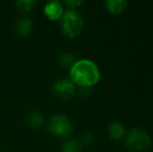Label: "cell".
<instances>
[{"instance_id": "cell-1", "label": "cell", "mask_w": 153, "mask_h": 152, "mask_svg": "<svg viewBox=\"0 0 153 152\" xmlns=\"http://www.w3.org/2000/svg\"><path fill=\"white\" fill-rule=\"evenodd\" d=\"M70 80L80 87H91L100 79L97 65L89 59H80L74 63L70 69Z\"/></svg>"}, {"instance_id": "cell-2", "label": "cell", "mask_w": 153, "mask_h": 152, "mask_svg": "<svg viewBox=\"0 0 153 152\" xmlns=\"http://www.w3.org/2000/svg\"><path fill=\"white\" fill-rule=\"evenodd\" d=\"M62 30L68 38H75L81 33L83 27V19L81 15L75 10H69L61 18Z\"/></svg>"}, {"instance_id": "cell-3", "label": "cell", "mask_w": 153, "mask_h": 152, "mask_svg": "<svg viewBox=\"0 0 153 152\" xmlns=\"http://www.w3.org/2000/svg\"><path fill=\"white\" fill-rule=\"evenodd\" d=\"M48 130L56 138L66 139L71 134L73 127L68 117L64 115H55L49 119Z\"/></svg>"}, {"instance_id": "cell-4", "label": "cell", "mask_w": 153, "mask_h": 152, "mask_svg": "<svg viewBox=\"0 0 153 152\" xmlns=\"http://www.w3.org/2000/svg\"><path fill=\"white\" fill-rule=\"evenodd\" d=\"M125 144L130 150L142 151L150 145V138L144 130L134 128L128 132Z\"/></svg>"}, {"instance_id": "cell-5", "label": "cell", "mask_w": 153, "mask_h": 152, "mask_svg": "<svg viewBox=\"0 0 153 152\" xmlns=\"http://www.w3.org/2000/svg\"><path fill=\"white\" fill-rule=\"evenodd\" d=\"M75 85L68 78L56 80L52 85V92L57 98L67 100L75 94Z\"/></svg>"}, {"instance_id": "cell-6", "label": "cell", "mask_w": 153, "mask_h": 152, "mask_svg": "<svg viewBox=\"0 0 153 152\" xmlns=\"http://www.w3.org/2000/svg\"><path fill=\"white\" fill-rule=\"evenodd\" d=\"M44 13L49 20L55 21L62 18V16L64 15V10H62V6L59 2L52 1V2H48L45 5Z\"/></svg>"}, {"instance_id": "cell-7", "label": "cell", "mask_w": 153, "mask_h": 152, "mask_svg": "<svg viewBox=\"0 0 153 152\" xmlns=\"http://www.w3.org/2000/svg\"><path fill=\"white\" fill-rule=\"evenodd\" d=\"M32 31V21L29 18H23L20 19L16 23L15 26V33L21 38L28 37Z\"/></svg>"}, {"instance_id": "cell-8", "label": "cell", "mask_w": 153, "mask_h": 152, "mask_svg": "<svg viewBox=\"0 0 153 152\" xmlns=\"http://www.w3.org/2000/svg\"><path fill=\"white\" fill-rule=\"evenodd\" d=\"M26 123L31 127H41L44 124V117L36 110H32L26 117Z\"/></svg>"}, {"instance_id": "cell-9", "label": "cell", "mask_w": 153, "mask_h": 152, "mask_svg": "<svg viewBox=\"0 0 153 152\" xmlns=\"http://www.w3.org/2000/svg\"><path fill=\"white\" fill-rule=\"evenodd\" d=\"M105 5L109 12L119 14L125 10L127 5V1H125V0H108L105 2Z\"/></svg>"}, {"instance_id": "cell-10", "label": "cell", "mask_w": 153, "mask_h": 152, "mask_svg": "<svg viewBox=\"0 0 153 152\" xmlns=\"http://www.w3.org/2000/svg\"><path fill=\"white\" fill-rule=\"evenodd\" d=\"M36 5V1L34 0H21L16 2V7L19 13L21 14H27L34 8Z\"/></svg>"}, {"instance_id": "cell-11", "label": "cell", "mask_w": 153, "mask_h": 152, "mask_svg": "<svg viewBox=\"0 0 153 152\" xmlns=\"http://www.w3.org/2000/svg\"><path fill=\"white\" fill-rule=\"evenodd\" d=\"M108 132L113 139H120L125 132L124 126L119 122H113L108 126Z\"/></svg>"}, {"instance_id": "cell-12", "label": "cell", "mask_w": 153, "mask_h": 152, "mask_svg": "<svg viewBox=\"0 0 153 152\" xmlns=\"http://www.w3.org/2000/svg\"><path fill=\"white\" fill-rule=\"evenodd\" d=\"M57 62L64 68L72 67L75 63L74 56L72 54H70V53H61L59 55V57H57Z\"/></svg>"}, {"instance_id": "cell-13", "label": "cell", "mask_w": 153, "mask_h": 152, "mask_svg": "<svg viewBox=\"0 0 153 152\" xmlns=\"http://www.w3.org/2000/svg\"><path fill=\"white\" fill-rule=\"evenodd\" d=\"M62 152H81V146L78 141L70 140L62 145Z\"/></svg>"}, {"instance_id": "cell-14", "label": "cell", "mask_w": 153, "mask_h": 152, "mask_svg": "<svg viewBox=\"0 0 153 152\" xmlns=\"http://www.w3.org/2000/svg\"><path fill=\"white\" fill-rule=\"evenodd\" d=\"M83 2L82 1H79V0H68V1H66V4L70 7V10H74V8H76L77 6L81 5Z\"/></svg>"}, {"instance_id": "cell-15", "label": "cell", "mask_w": 153, "mask_h": 152, "mask_svg": "<svg viewBox=\"0 0 153 152\" xmlns=\"http://www.w3.org/2000/svg\"><path fill=\"white\" fill-rule=\"evenodd\" d=\"M93 141V133L92 132H85L82 136V142L83 143H90Z\"/></svg>"}]
</instances>
